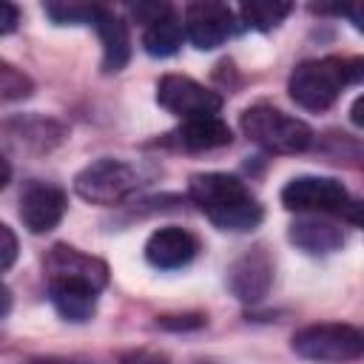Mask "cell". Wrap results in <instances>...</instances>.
Returning a JSON list of instances; mask_svg holds the SVG:
<instances>
[{"label": "cell", "mask_w": 364, "mask_h": 364, "mask_svg": "<svg viewBox=\"0 0 364 364\" xmlns=\"http://www.w3.org/2000/svg\"><path fill=\"white\" fill-rule=\"evenodd\" d=\"M188 196L219 230L245 233L253 230L264 216L259 199L233 173H222V171L193 173L188 182Z\"/></svg>", "instance_id": "6da1fadb"}, {"label": "cell", "mask_w": 364, "mask_h": 364, "mask_svg": "<svg viewBox=\"0 0 364 364\" xmlns=\"http://www.w3.org/2000/svg\"><path fill=\"white\" fill-rule=\"evenodd\" d=\"M358 80H361V60L321 57V60L299 63L287 80V91L299 108L327 111L338 100V94Z\"/></svg>", "instance_id": "7a4b0ae2"}, {"label": "cell", "mask_w": 364, "mask_h": 364, "mask_svg": "<svg viewBox=\"0 0 364 364\" xmlns=\"http://www.w3.org/2000/svg\"><path fill=\"white\" fill-rule=\"evenodd\" d=\"M239 125L247 139H253L259 148L270 154H304L313 145V128L304 119L290 117L267 102L245 108Z\"/></svg>", "instance_id": "3957f363"}, {"label": "cell", "mask_w": 364, "mask_h": 364, "mask_svg": "<svg viewBox=\"0 0 364 364\" xmlns=\"http://www.w3.org/2000/svg\"><path fill=\"white\" fill-rule=\"evenodd\" d=\"M282 205L287 210L310 213V216H350L353 225L361 222L358 202L347 193V188L333 176H296L282 188Z\"/></svg>", "instance_id": "277c9868"}, {"label": "cell", "mask_w": 364, "mask_h": 364, "mask_svg": "<svg viewBox=\"0 0 364 364\" xmlns=\"http://www.w3.org/2000/svg\"><path fill=\"white\" fill-rule=\"evenodd\" d=\"M293 353L318 361V364H350L361 358L364 353V333L353 324H338V321H321V324H307L301 327L293 341Z\"/></svg>", "instance_id": "5b68a950"}, {"label": "cell", "mask_w": 364, "mask_h": 364, "mask_svg": "<svg viewBox=\"0 0 364 364\" xmlns=\"http://www.w3.org/2000/svg\"><path fill=\"white\" fill-rule=\"evenodd\" d=\"M139 185V173L125 159L102 156L91 165H85L74 176V191L80 199L91 205H117L125 196H131Z\"/></svg>", "instance_id": "8992f818"}, {"label": "cell", "mask_w": 364, "mask_h": 364, "mask_svg": "<svg viewBox=\"0 0 364 364\" xmlns=\"http://www.w3.org/2000/svg\"><path fill=\"white\" fill-rule=\"evenodd\" d=\"M46 273L48 284H71L91 293H100L108 284V264L91 253H82L71 245H54L46 253Z\"/></svg>", "instance_id": "52a82bcc"}, {"label": "cell", "mask_w": 364, "mask_h": 364, "mask_svg": "<svg viewBox=\"0 0 364 364\" xmlns=\"http://www.w3.org/2000/svg\"><path fill=\"white\" fill-rule=\"evenodd\" d=\"M156 102L179 119L210 117V114H219L222 108V97L213 88H205L202 82L185 74H165L156 82Z\"/></svg>", "instance_id": "ba28073f"}, {"label": "cell", "mask_w": 364, "mask_h": 364, "mask_svg": "<svg viewBox=\"0 0 364 364\" xmlns=\"http://www.w3.org/2000/svg\"><path fill=\"white\" fill-rule=\"evenodd\" d=\"M233 28H236V17L233 9L225 3L199 0V3H188L182 11V31L199 51L219 48L233 34Z\"/></svg>", "instance_id": "9c48e42d"}, {"label": "cell", "mask_w": 364, "mask_h": 364, "mask_svg": "<svg viewBox=\"0 0 364 364\" xmlns=\"http://www.w3.org/2000/svg\"><path fill=\"white\" fill-rule=\"evenodd\" d=\"M68 196L60 185L51 182H31L20 193V219L31 233H48L65 216Z\"/></svg>", "instance_id": "30bf717a"}, {"label": "cell", "mask_w": 364, "mask_h": 364, "mask_svg": "<svg viewBox=\"0 0 364 364\" xmlns=\"http://www.w3.org/2000/svg\"><path fill=\"white\" fill-rule=\"evenodd\" d=\"M270 284H273V259L267 256L264 247H253L242 253L228 270V287L245 304L262 301Z\"/></svg>", "instance_id": "8fae6325"}, {"label": "cell", "mask_w": 364, "mask_h": 364, "mask_svg": "<svg viewBox=\"0 0 364 364\" xmlns=\"http://www.w3.org/2000/svg\"><path fill=\"white\" fill-rule=\"evenodd\" d=\"M196 253H199V239L191 230L176 228V225H165V228L154 230L145 242V259L156 270L185 267Z\"/></svg>", "instance_id": "7c38bea8"}, {"label": "cell", "mask_w": 364, "mask_h": 364, "mask_svg": "<svg viewBox=\"0 0 364 364\" xmlns=\"http://www.w3.org/2000/svg\"><path fill=\"white\" fill-rule=\"evenodd\" d=\"M91 26L97 28L100 43H102V71H105V74L122 71V68L128 65V60H131V34H128V23H125L117 11L100 6V11H97V17H94Z\"/></svg>", "instance_id": "4fadbf2b"}, {"label": "cell", "mask_w": 364, "mask_h": 364, "mask_svg": "<svg viewBox=\"0 0 364 364\" xmlns=\"http://www.w3.org/2000/svg\"><path fill=\"white\" fill-rule=\"evenodd\" d=\"M173 145L182 151H213V148H225L233 142V131L230 125L210 114V117H193V119H182V125L171 134Z\"/></svg>", "instance_id": "5bb4252c"}, {"label": "cell", "mask_w": 364, "mask_h": 364, "mask_svg": "<svg viewBox=\"0 0 364 364\" xmlns=\"http://www.w3.org/2000/svg\"><path fill=\"white\" fill-rule=\"evenodd\" d=\"M287 236H290V242L296 247H301L304 253H313V256L341 250V245H344V230L336 222L324 219V216H301V219H296L290 225Z\"/></svg>", "instance_id": "9a60e30c"}, {"label": "cell", "mask_w": 364, "mask_h": 364, "mask_svg": "<svg viewBox=\"0 0 364 364\" xmlns=\"http://www.w3.org/2000/svg\"><path fill=\"white\" fill-rule=\"evenodd\" d=\"M182 37H185L182 20H179V14L173 9H168L162 17H156L154 23L145 26V31H142V48H145V54L162 60V57H171V54L179 51Z\"/></svg>", "instance_id": "2e32d148"}, {"label": "cell", "mask_w": 364, "mask_h": 364, "mask_svg": "<svg viewBox=\"0 0 364 364\" xmlns=\"http://www.w3.org/2000/svg\"><path fill=\"white\" fill-rule=\"evenodd\" d=\"M48 299L54 304V310L65 318V321H88L97 310V293L82 290V287H71V284H48Z\"/></svg>", "instance_id": "e0dca14e"}, {"label": "cell", "mask_w": 364, "mask_h": 364, "mask_svg": "<svg viewBox=\"0 0 364 364\" xmlns=\"http://www.w3.org/2000/svg\"><path fill=\"white\" fill-rule=\"evenodd\" d=\"M290 11H293V3H282V0H250V3H242L239 17H242V23L247 28L270 31L279 23H284V17Z\"/></svg>", "instance_id": "ac0fdd59"}, {"label": "cell", "mask_w": 364, "mask_h": 364, "mask_svg": "<svg viewBox=\"0 0 364 364\" xmlns=\"http://www.w3.org/2000/svg\"><path fill=\"white\" fill-rule=\"evenodd\" d=\"M43 11L57 26H85V23H94L100 6H88V3H46Z\"/></svg>", "instance_id": "d6986e66"}, {"label": "cell", "mask_w": 364, "mask_h": 364, "mask_svg": "<svg viewBox=\"0 0 364 364\" xmlns=\"http://www.w3.org/2000/svg\"><path fill=\"white\" fill-rule=\"evenodd\" d=\"M34 91V82L28 80V74H23L17 65L0 60V97L3 100H23Z\"/></svg>", "instance_id": "ffe728a7"}, {"label": "cell", "mask_w": 364, "mask_h": 364, "mask_svg": "<svg viewBox=\"0 0 364 364\" xmlns=\"http://www.w3.org/2000/svg\"><path fill=\"white\" fill-rule=\"evenodd\" d=\"M17 259V236L9 225H0V273L9 270Z\"/></svg>", "instance_id": "44dd1931"}, {"label": "cell", "mask_w": 364, "mask_h": 364, "mask_svg": "<svg viewBox=\"0 0 364 364\" xmlns=\"http://www.w3.org/2000/svg\"><path fill=\"white\" fill-rule=\"evenodd\" d=\"M168 9H171L168 3H136V6H128V11H131L139 23H145V26L154 23L156 17H162Z\"/></svg>", "instance_id": "7402d4cb"}, {"label": "cell", "mask_w": 364, "mask_h": 364, "mask_svg": "<svg viewBox=\"0 0 364 364\" xmlns=\"http://www.w3.org/2000/svg\"><path fill=\"white\" fill-rule=\"evenodd\" d=\"M20 23V9L14 3L0 0V34H11Z\"/></svg>", "instance_id": "603a6c76"}, {"label": "cell", "mask_w": 364, "mask_h": 364, "mask_svg": "<svg viewBox=\"0 0 364 364\" xmlns=\"http://www.w3.org/2000/svg\"><path fill=\"white\" fill-rule=\"evenodd\" d=\"M9 310H11V290L0 282V318H6Z\"/></svg>", "instance_id": "cb8c5ba5"}, {"label": "cell", "mask_w": 364, "mask_h": 364, "mask_svg": "<svg viewBox=\"0 0 364 364\" xmlns=\"http://www.w3.org/2000/svg\"><path fill=\"white\" fill-rule=\"evenodd\" d=\"M9 182H11V162L0 154V191H3Z\"/></svg>", "instance_id": "d4e9b609"}, {"label": "cell", "mask_w": 364, "mask_h": 364, "mask_svg": "<svg viewBox=\"0 0 364 364\" xmlns=\"http://www.w3.org/2000/svg\"><path fill=\"white\" fill-rule=\"evenodd\" d=\"M361 105H364V97H358V100L353 102V122H355V125H361Z\"/></svg>", "instance_id": "484cf974"}]
</instances>
